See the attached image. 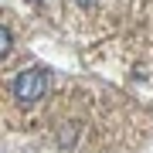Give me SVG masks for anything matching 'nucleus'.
<instances>
[{"instance_id":"obj_1","label":"nucleus","mask_w":153,"mask_h":153,"mask_svg":"<svg viewBox=\"0 0 153 153\" xmlns=\"http://www.w3.org/2000/svg\"><path fill=\"white\" fill-rule=\"evenodd\" d=\"M44 88H48L44 71H21L14 82V95H17V102H38L44 95Z\"/></svg>"},{"instance_id":"obj_2","label":"nucleus","mask_w":153,"mask_h":153,"mask_svg":"<svg viewBox=\"0 0 153 153\" xmlns=\"http://www.w3.org/2000/svg\"><path fill=\"white\" fill-rule=\"evenodd\" d=\"M0 44H4V55L10 51V34H7V27H4V34H0Z\"/></svg>"},{"instance_id":"obj_3","label":"nucleus","mask_w":153,"mask_h":153,"mask_svg":"<svg viewBox=\"0 0 153 153\" xmlns=\"http://www.w3.org/2000/svg\"><path fill=\"white\" fill-rule=\"evenodd\" d=\"M78 4H92V0H78Z\"/></svg>"}]
</instances>
